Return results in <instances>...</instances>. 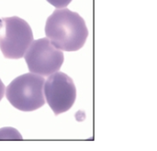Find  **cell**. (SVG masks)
I'll return each instance as SVG.
<instances>
[{"instance_id":"6da1fadb","label":"cell","mask_w":157,"mask_h":151,"mask_svg":"<svg viewBox=\"0 0 157 151\" xmlns=\"http://www.w3.org/2000/svg\"><path fill=\"white\" fill-rule=\"evenodd\" d=\"M45 35L59 50L76 51L85 45L88 29L78 13L68 8H57L47 18Z\"/></svg>"},{"instance_id":"7a4b0ae2","label":"cell","mask_w":157,"mask_h":151,"mask_svg":"<svg viewBox=\"0 0 157 151\" xmlns=\"http://www.w3.org/2000/svg\"><path fill=\"white\" fill-rule=\"evenodd\" d=\"M44 78L35 73H25L15 78L6 88V97L17 110L35 111L45 104Z\"/></svg>"},{"instance_id":"3957f363","label":"cell","mask_w":157,"mask_h":151,"mask_svg":"<svg viewBox=\"0 0 157 151\" xmlns=\"http://www.w3.org/2000/svg\"><path fill=\"white\" fill-rule=\"evenodd\" d=\"M33 41L29 25L18 17L0 19V50L6 59L22 58Z\"/></svg>"},{"instance_id":"277c9868","label":"cell","mask_w":157,"mask_h":151,"mask_svg":"<svg viewBox=\"0 0 157 151\" xmlns=\"http://www.w3.org/2000/svg\"><path fill=\"white\" fill-rule=\"evenodd\" d=\"M30 72L50 76L58 72L64 60L63 53L48 38L33 40L24 55Z\"/></svg>"},{"instance_id":"5b68a950","label":"cell","mask_w":157,"mask_h":151,"mask_svg":"<svg viewBox=\"0 0 157 151\" xmlns=\"http://www.w3.org/2000/svg\"><path fill=\"white\" fill-rule=\"evenodd\" d=\"M44 97L55 116L71 109L76 99V88L71 77L62 72L49 76L44 83Z\"/></svg>"},{"instance_id":"8992f818","label":"cell","mask_w":157,"mask_h":151,"mask_svg":"<svg viewBox=\"0 0 157 151\" xmlns=\"http://www.w3.org/2000/svg\"><path fill=\"white\" fill-rule=\"evenodd\" d=\"M52 6H55L56 8H64L66 7L72 0H46Z\"/></svg>"},{"instance_id":"52a82bcc","label":"cell","mask_w":157,"mask_h":151,"mask_svg":"<svg viewBox=\"0 0 157 151\" xmlns=\"http://www.w3.org/2000/svg\"><path fill=\"white\" fill-rule=\"evenodd\" d=\"M5 90H6L5 84L3 83V82H2V81H1V79H0V101H1V100H2V98L4 97Z\"/></svg>"}]
</instances>
